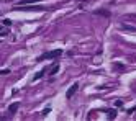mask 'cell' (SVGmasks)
<instances>
[{"label":"cell","mask_w":136,"mask_h":121,"mask_svg":"<svg viewBox=\"0 0 136 121\" xmlns=\"http://www.w3.org/2000/svg\"><path fill=\"white\" fill-rule=\"evenodd\" d=\"M95 13H97V15H103V16H107V18L110 16V12H107V10H95Z\"/></svg>","instance_id":"cell-8"},{"label":"cell","mask_w":136,"mask_h":121,"mask_svg":"<svg viewBox=\"0 0 136 121\" xmlns=\"http://www.w3.org/2000/svg\"><path fill=\"white\" fill-rule=\"evenodd\" d=\"M79 90V84H74V85H72V87H70V89H69L67 90V93H66V98H72V97H74V95H75V92Z\"/></svg>","instance_id":"cell-2"},{"label":"cell","mask_w":136,"mask_h":121,"mask_svg":"<svg viewBox=\"0 0 136 121\" xmlns=\"http://www.w3.org/2000/svg\"><path fill=\"white\" fill-rule=\"evenodd\" d=\"M44 72H46V69H43L41 72H36V75L33 77V80H39V79H41V77L44 75Z\"/></svg>","instance_id":"cell-6"},{"label":"cell","mask_w":136,"mask_h":121,"mask_svg":"<svg viewBox=\"0 0 136 121\" xmlns=\"http://www.w3.org/2000/svg\"><path fill=\"white\" fill-rule=\"evenodd\" d=\"M128 115H133V113H136V106H133V108H130L128 111H126Z\"/></svg>","instance_id":"cell-14"},{"label":"cell","mask_w":136,"mask_h":121,"mask_svg":"<svg viewBox=\"0 0 136 121\" xmlns=\"http://www.w3.org/2000/svg\"><path fill=\"white\" fill-rule=\"evenodd\" d=\"M36 2H39V0H20L18 5H20V7H21V5H31V3H36Z\"/></svg>","instance_id":"cell-5"},{"label":"cell","mask_w":136,"mask_h":121,"mask_svg":"<svg viewBox=\"0 0 136 121\" xmlns=\"http://www.w3.org/2000/svg\"><path fill=\"white\" fill-rule=\"evenodd\" d=\"M7 74H10L8 69H0V75H7Z\"/></svg>","instance_id":"cell-13"},{"label":"cell","mask_w":136,"mask_h":121,"mask_svg":"<svg viewBox=\"0 0 136 121\" xmlns=\"http://www.w3.org/2000/svg\"><path fill=\"white\" fill-rule=\"evenodd\" d=\"M3 26H7V28H10V26H12V20H8V18H5V20H3Z\"/></svg>","instance_id":"cell-9"},{"label":"cell","mask_w":136,"mask_h":121,"mask_svg":"<svg viewBox=\"0 0 136 121\" xmlns=\"http://www.w3.org/2000/svg\"><path fill=\"white\" fill-rule=\"evenodd\" d=\"M18 106H20V103H18V101H15V103H12V105L8 106V111H10V113H15V111L18 110Z\"/></svg>","instance_id":"cell-3"},{"label":"cell","mask_w":136,"mask_h":121,"mask_svg":"<svg viewBox=\"0 0 136 121\" xmlns=\"http://www.w3.org/2000/svg\"><path fill=\"white\" fill-rule=\"evenodd\" d=\"M62 54V49H54V51H49V52H44L43 56H39L38 60H46V59H54V57H59Z\"/></svg>","instance_id":"cell-1"},{"label":"cell","mask_w":136,"mask_h":121,"mask_svg":"<svg viewBox=\"0 0 136 121\" xmlns=\"http://www.w3.org/2000/svg\"><path fill=\"white\" fill-rule=\"evenodd\" d=\"M107 113H108V118H110V120H115V118H116V110H115V108L107 110Z\"/></svg>","instance_id":"cell-4"},{"label":"cell","mask_w":136,"mask_h":121,"mask_svg":"<svg viewBox=\"0 0 136 121\" xmlns=\"http://www.w3.org/2000/svg\"><path fill=\"white\" fill-rule=\"evenodd\" d=\"M115 106H116V108H121V106H123V101H121V100H116V101H115Z\"/></svg>","instance_id":"cell-12"},{"label":"cell","mask_w":136,"mask_h":121,"mask_svg":"<svg viewBox=\"0 0 136 121\" xmlns=\"http://www.w3.org/2000/svg\"><path fill=\"white\" fill-rule=\"evenodd\" d=\"M121 28H123V30H126V31H131V33H136V26H130V25H123Z\"/></svg>","instance_id":"cell-7"},{"label":"cell","mask_w":136,"mask_h":121,"mask_svg":"<svg viewBox=\"0 0 136 121\" xmlns=\"http://www.w3.org/2000/svg\"><path fill=\"white\" fill-rule=\"evenodd\" d=\"M7 34H8V30H5V28L0 26V36H7Z\"/></svg>","instance_id":"cell-10"},{"label":"cell","mask_w":136,"mask_h":121,"mask_svg":"<svg viewBox=\"0 0 136 121\" xmlns=\"http://www.w3.org/2000/svg\"><path fill=\"white\" fill-rule=\"evenodd\" d=\"M49 111H51V108H49V106H48V108H44V110H43V115H44V116H46V115H48V113H49Z\"/></svg>","instance_id":"cell-15"},{"label":"cell","mask_w":136,"mask_h":121,"mask_svg":"<svg viewBox=\"0 0 136 121\" xmlns=\"http://www.w3.org/2000/svg\"><path fill=\"white\" fill-rule=\"evenodd\" d=\"M58 72H59V65H54V67L51 69V74L54 75V74H58Z\"/></svg>","instance_id":"cell-11"}]
</instances>
